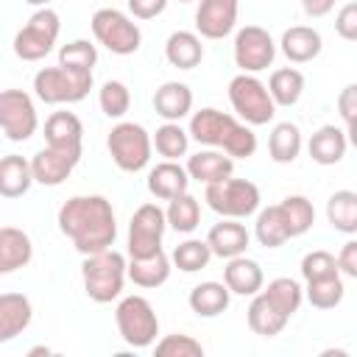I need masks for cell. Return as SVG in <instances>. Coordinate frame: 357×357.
I'll list each match as a JSON object with an SVG mask.
<instances>
[{
    "mask_svg": "<svg viewBox=\"0 0 357 357\" xmlns=\"http://www.w3.org/2000/svg\"><path fill=\"white\" fill-rule=\"evenodd\" d=\"M59 229L78 254H98L114 245L117 220L112 201L103 195H73L59 209Z\"/></svg>",
    "mask_w": 357,
    "mask_h": 357,
    "instance_id": "6da1fadb",
    "label": "cell"
},
{
    "mask_svg": "<svg viewBox=\"0 0 357 357\" xmlns=\"http://www.w3.org/2000/svg\"><path fill=\"white\" fill-rule=\"evenodd\" d=\"M187 134L198 145L218 148V151L229 153L231 159H248L257 151V134L245 123H240L231 114L212 109V106H206L190 117Z\"/></svg>",
    "mask_w": 357,
    "mask_h": 357,
    "instance_id": "7a4b0ae2",
    "label": "cell"
},
{
    "mask_svg": "<svg viewBox=\"0 0 357 357\" xmlns=\"http://www.w3.org/2000/svg\"><path fill=\"white\" fill-rule=\"evenodd\" d=\"M84 290L92 301L109 304L123 293L126 282V257L114 248H103L98 254H86L81 265Z\"/></svg>",
    "mask_w": 357,
    "mask_h": 357,
    "instance_id": "3957f363",
    "label": "cell"
},
{
    "mask_svg": "<svg viewBox=\"0 0 357 357\" xmlns=\"http://www.w3.org/2000/svg\"><path fill=\"white\" fill-rule=\"evenodd\" d=\"M92 89V73L70 70V67H42L33 75V92L45 103H78Z\"/></svg>",
    "mask_w": 357,
    "mask_h": 357,
    "instance_id": "277c9868",
    "label": "cell"
},
{
    "mask_svg": "<svg viewBox=\"0 0 357 357\" xmlns=\"http://www.w3.org/2000/svg\"><path fill=\"white\" fill-rule=\"evenodd\" d=\"M204 201L209 204L212 212L223 215V218H248L259 209V187L248 178H220V181H212L206 184V192H204Z\"/></svg>",
    "mask_w": 357,
    "mask_h": 357,
    "instance_id": "5b68a950",
    "label": "cell"
},
{
    "mask_svg": "<svg viewBox=\"0 0 357 357\" xmlns=\"http://www.w3.org/2000/svg\"><path fill=\"white\" fill-rule=\"evenodd\" d=\"M114 324L120 337L131 349H148L159 335V318L145 296H126L114 310Z\"/></svg>",
    "mask_w": 357,
    "mask_h": 357,
    "instance_id": "8992f818",
    "label": "cell"
},
{
    "mask_svg": "<svg viewBox=\"0 0 357 357\" xmlns=\"http://www.w3.org/2000/svg\"><path fill=\"white\" fill-rule=\"evenodd\" d=\"M229 100L248 126H268L276 114V103L271 100L268 86L254 73H240L229 81Z\"/></svg>",
    "mask_w": 357,
    "mask_h": 357,
    "instance_id": "52a82bcc",
    "label": "cell"
},
{
    "mask_svg": "<svg viewBox=\"0 0 357 357\" xmlns=\"http://www.w3.org/2000/svg\"><path fill=\"white\" fill-rule=\"evenodd\" d=\"M106 148L112 162L123 173H139L142 167H148L153 151L151 134L139 123H117L106 137Z\"/></svg>",
    "mask_w": 357,
    "mask_h": 357,
    "instance_id": "ba28073f",
    "label": "cell"
},
{
    "mask_svg": "<svg viewBox=\"0 0 357 357\" xmlns=\"http://www.w3.org/2000/svg\"><path fill=\"white\" fill-rule=\"evenodd\" d=\"M59 31H61V22H59V14L47 6L36 8L31 14V20L14 33V53L17 59L22 61H39L45 59L56 39H59Z\"/></svg>",
    "mask_w": 357,
    "mask_h": 357,
    "instance_id": "9c48e42d",
    "label": "cell"
},
{
    "mask_svg": "<svg viewBox=\"0 0 357 357\" xmlns=\"http://www.w3.org/2000/svg\"><path fill=\"white\" fill-rule=\"evenodd\" d=\"M92 33H95V39L106 47V50H112L114 56H131V53H137L139 50V45H142V31H139V25L128 17V14H123V11H117V8H98L95 14H92Z\"/></svg>",
    "mask_w": 357,
    "mask_h": 357,
    "instance_id": "30bf717a",
    "label": "cell"
},
{
    "mask_svg": "<svg viewBox=\"0 0 357 357\" xmlns=\"http://www.w3.org/2000/svg\"><path fill=\"white\" fill-rule=\"evenodd\" d=\"M39 117L36 106L28 92L22 89H3L0 92V131L11 142H25L36 134Z\"/></svg>",
    "mask_w": 357,
    "mask_h": 357,
    "instance_id": "8fae6325",
    "label": "cell"
},
{
    "mask_svg": "<svg viewBox=\"0 0 357 357\" xmlns=\"http://www.w3.org/2000/svg\"><path fill=\"white\" fill-rule=\"evenodd\" d=\"M167 220L159 204H142L128 223V257H148L162 251Z\"/></svg>",
    "mask_w": 357,
    "mask_h": 357,
    "instance_id": "7c38bea8",
    "label": "cell"
},
{
    "mask_svg": "<svg viewBox=\"0 0 357 357\" xmlns=\"http://www.w3.org/2000/svg\"><path fill=\"white\" fill-rule=\"evenodd\" d=\"M276 59V42L271 33L259 25H245L234 36V64L243 73H259L268 70Z\"/></svg>",
    "mask_w": 357,
    "mask_h": 357,
    "instance_id": "4fadbf2b",
    "label": "cell"
},
{
    "mask_svg": "<svg viewBox=\"0 0 357 357\" xmlns=\"http://www.w3.org/2000/svg\"><path fill=\"white\" fill-rule=\"evenodd\" d=\"M240 0H198L195 31L204 39H223L234 31Z\"/></svg>",
    "mask_w": 357,
    "mask_h": 357,
    "instance_id": "5bb4252c",
    "label": "cell"
},
{
    "mask_svg": "<svg viewBox=\"0 0 357 357\" xmlns=\"http://www.w3.org/2000/svg\"><path fill=\"white\" fill-rule=\"evenodd\" d=\"M78 162H81V153H67V151L45 145L42 151L33 153L31 173H33V181L42 184V187H59L75 170Z\"/></svg>",
    "mask_w": 357,
    "mask_h": 357,
    "instance_id": "9a60e30c",
    "label": "cell"
},
{
    "mask_svg": "<svg viewBox=\"0 0 357 357\" xmlns=\"http://www.w3.org/2000/svg\"><path fill=\"white\" fill-rule=\"evenodd\" d=\"M45 142L67 153H81V142H84L81 117L73 112H53L45 120Z\"/></svg>",
    "mask_w": 357,
    "mask_h": 357,
    "instance_id": "2e32d148",
    "label": "cell"
},
{
    "mask_svg": "<svg viewBox=\"0 0 357 357\" xmlns=\"http://www.w3.org/2000/svg\"><path fill=\"white\" fill-rule=\"evenodd\" d=\"M251 243V234L243 223H237L234 218H226L220 223H215L206 234V245L212 251V257H220V259H231V257H240L245 254Z\"/></svg>",
    "mask_w": 357,
    "mask_h": 357,
    "instance_id": "e0dca14e",
    "label": "cell"
},
{
    "mask_svg": "<svg viewBox=\"0 0 357 357\" xmlns=\"http://www.w3.org/2000/svg\"><path fill=\"white\" fill-rule=\"evenodd\" d=\"M33 318L31 298L22 293H0V343L14 340L28 329Z\"/></svg>",
    "mask_w": 357,
    "mask_h": 357,
    "instance_id": "ac0fdd59",
    "label": "cell"
},
{
    "mask_svg": "<svg viewBox=\"0 0 357 357\" xmlns=\"http://www.w3.org/2000/svg\"><path fill=\"white\" fill-rule=\"evenodd\" d=\"M223 284L229 287V293H237V296H254L262 290L265 284V276H262V268L259 262L248 259V257H231L223 268Z\"/></svg>",
    "mask_w": 357,
    "mask_h": 357,
    "instance_id": "d6986e66",
    "label": "cell"
},
{
    "mask_svg": "<svg viewBox=\"0 0 357 357\" xmlns=\"http://www.w3.org/2000/svg\"><path fill=\"white\" fill-rule=\"evenodd\" d=\"M153 109L167 123H178L192 109V89L187 84H181V81H165L153 92Z\"/></svg>",
    "mask_w": 357,
    "mask_h": 357,
    "instance_id": "ffe728a7",
    "label": "cell"
},
{
    "mask_svg": "<svg viewBox=\"0 0 357 357\" xmlns=\"http://www.w3.org/2000/svg\"><path fill=\"white\" fill-rule=\"evenodd\" d=\"M187 187H190V176H187V170H184L178 162H173V159L159 162V165L148 173V192H151L153 198L170 201V198L181 195V192H187Z\"/></svg>",
    "mask_w": 357,
    "mask_h": 357,
    "instance_id": "44dd1931",
    "label": "cell"
},
{
    "mask_svg": "<svg viewBox=\"0 0 357 357\" xmlns=\"http://www.w3.org/2000/svg\"><path fill=\"white\" fill-rule=\"evenodd\" d=\"M31 257H33L31 237L17 226H3L0 229V273H14L25 268Z\"/></svg>",
    "mask_w": 357,
    "mask_h": 357,
    "instance_id": "7402d4cb",
    "label": "cell"
},
{
    "mask_svg": "<svg viewBox=\"0 0 357 357\" xmlns=\"http://www.w3.org/2000/svg\"><path fill=\"white\" fill-rule=\"evenodd\" d=\"M184 170H187L190 178H195V181H201V184H212V181H220V178L231 176L234 159H231L229 153H223V151L209 148V151L192 153V156L187 159V167H184Z\"/></svg>",
    "mask_w": 357,
    "mask_h": 357,
    "instance_id": "603a6c76",
    "label": "cell"
},
{
    "mask_svg": "<svg viewBox=\"0 0 357 357\" xmlns=\"http://www.w3.org/2000/svg\"><path fill=\"white\" fill-rule=\"evenodd\" d=\"M126 276L137 287H159L170 279V257L165 251H156L148 257H131L126 262Z\"/></svg>",
    "mask_w": 357,
    "mask_h": 357,
    "instance_id": "cb8c5ba5",
    "label": "cell"
},
{
    "mask_svg": "<svg viewBox=\"0 0 357 357\" xmlns=\"http://www.w3.org/2000/svg\"><path fill=\"white\" fill-rule=\"evenodd\" d=\"M310 156H312V162H318V165H337L343 156H346V148H349V134L343 131V128H337V126H321L312 137H310Z\"/></svg>",
    "mask_w": 357,
    "mask_h": 357,
    "instance_id": "d4e9b609",
    "label": "cell"
},
{
    "mask_svg": "<svg viewBox=\"0 0 357 357\" xmlns=\"http://www.w3.org/2000/svg\"><path fill=\"white\" fill-rule=\"evenodd\" d=\"M282 53L293 61V64H304V61H312L321 47H324V39L315 28L310 25H293L282 33Z\"/></svg>",
    "mask_w": 357,
    "mask_h": 357,
    "instance_id": "484cf974",
    "label": "cell"
},
{
    "mask_svg": "<svg viewBox=\"0 0 357 357\" xmlns=\"http://www.w3.org/2000/svg\"><path fill=\"white\" fill-rule=\"evenodd\" d=\"M229 301H231V293L223 282H201L187 296V304L198 318H215V315L226 312Z\"/></svg>",
    "mask_w": 357,
    "mask_h": 357,
    "instance_id": "4316f807",
    "label": "cell"
},
{
    "mask_svg": "<svg viewBox=\"0 0 357 357\" xmlns=\"http://www.w3.org/2000/svg\"><path fill=\"white\" fill-rule=\"evenodd\" d=\"M165 59L178 70H192L204 59L201 36L192 31H173L165 42Z\"/></svg>",
    "mask_w": 357,
    "mask_h": 357,
    "instance_id": "83f0119b",
    "label": "cell"
},
{
    "mask_svg": "<svg viewBox=\"0 0 357 357\" xmlns=\"http://www.w3.org/2000/svg\"><path fill=\"white\" fill-rule=\"evenodd\" d=\"M33 173L31 162L20 153H8L0 159V195L3 198H20L31 190Z\"/></svg>",
    "mask_w": 357,
    "mask_h": 357,
    "instance_id": "f1b7e54d",
    "label": "cell"
},
{
    "mask_svg": "<svg viewBox=\"0 0 357 357\" xmlns=\"http://www.w3.org/2000/svg\"><path fill=\"white\" fill-rule=\"evenodd\" d=\"M245 318H248L251 332H257V335H262V337H273V335H279V332L287 326V321H290L287 315H282V312L268 301L265 293H254Z\"/></svg>",
    "mask_w": 357,
    "mask_h": 357,
    "instance_id": "f546056e",
    "label": "cell"
},
{
    "mask_svg": "<svg viewBox=\"0 0 357 357\" xmlns=\"http://www.w3.org/2000/svg\"><path fill=\"white\" fill-rule=\"evenodd\" d=\"M268 153L276 165H290L296 162V156L301 153V131L296 123L284 120V123H276L273 131H271V139H268Z\"/></svg>",
    "mask_w": 357,
    "mask_h": 357,
    "instance_id": "4dcf8cb0",
    "label": "cell"
},
{
    "mask_svg": "<svg viewBox=\"0 0 357 357\" xmlns=\"http://www.w3.org/2000/svg\"><path fill=\"white\" fill-rule=\"evenodd\" d=\"M304 92V75L301 70L296 67H282V70H273L271 73V81H268V95L276 106H296L298 98Z\"/></svg>",
    "mask_w": 357,
    "mask_h": 357,
    "instance_id": "1f68e13d",
    "label": "cell"
},
{
    "mask_svg": "<svg viewBox=\"0 0 357 357\" xmlns=\"http://www.w3.org/2000/svg\"><path fill=\"white\" fill-rule=\"evenodd\" d=\"M326 218L337 231L354 234L357 231V192L354 190L332 192L326 201Z\"/></svg>",
    "mask_w": 357,
    "mask_h": 357,
    "instance_id": "d6a6232c",
    "label": "cell"
},
{
    "mask_svg": "<svg viewBox=\"0 0 357 357\" xmlns=\"http://www.w3.org/2000/svg\"><path fill=\"white\" fill-rule=\"evenodd\" d=\"M165 220H167V226H173L181 234L195 231L198 223H201V204H198V198H192L190 192H181V195L170 198V204L165 209Z\"/></svg>",
    "mask_w": 357,
    "mask_h": 357,
    "instance_id": "836d02e7",
    "label": "cell"
},
{
    "mask_svg": "<svg viewBox=\"0 0 357 357\" xmlns=\"http://www.w3.org/2000/svg\"><path fill=\"white\" fill-rule=\"evenodd\" d=\"M279 212L284 218V226L290 231V237H301L312 229L315 223V206L310 198L304 195H287L282 204H279Z\"/></svg>",
    "mask_w": 357,
    "mask_h": 357,
    "instance_id": "e575fe53",
    "label": "cell"
},
{
    "mask_svg": "<svg viewBox=\"0 0 357 357\" xmlns=\"http://www.w3.org/2000/svg\"><path fill=\"white\" fill-rule=\"evenodd\" d=\"M254 237H257L259 245H265V248H279L282 243L290 240V231H287V226H284V218H282V212H279V204H273V206H268V209H262V212L257 215Z\"/></svg>",
    "mask_w": 357,
    "mask_h": 357,
    "instance_id": "d590c367",
    "label": "cell"
},
{
    "mask_svg": "<svg viewBox=\"0 0 357 357\" xmlns=\"http://www.w3.org/2000/svg\"><path fill=\"white\" fill-rule=\"evenodd\" d=\"M265 296H268V301L282 312V315H293V312H298V307H301V301H304V290H301V284L296 282V279H290V276H279V279H273V282H268V287L262 290Z\"/></svg>",
    "mask_w": 357,
    "mask_h": 357,
    "instance_id": "8d00e7d4",
    "label": "cell"
},
{
    "mask_svg": "<svg viewBox=\"0 0 357 357\" xmlns=\"http://www.w3.org/2000/svg\"><path fill=\"white\" fill-rule=\"evenodd\" d=\"M307 301L315 307V310H332L343 301L346 296V284L340 279V273L335 276H324V279H312L307 282V290H304Z\"/></svg>",
    "mask_w": 357,
    "mask_h": 357,
    "instance_id": "74e56055",
    "label": "cell"
},
{
    "mask_svg": "<svg viewBox=\"0 0 357 357\" xmlns=\"http://www.w3.org/2000/svg\"><path fill=\"white\" fill-rule=\"evenodd\" d=\"M151 145L156 148L159 156L176 162L178 156L187 153V148H190V134H187L178 123H167V120H165V126H159L156 134L151 137Z\"/></svg>",
    "mask_w": 357,
    "mask_h": 357,
    "instance_id": "f35d334b",
    "label": "cell"
},
{
    "mask_svg": "<svg viewBox=\"0 0 357 357\" xmlns=\"http://www.w3.org/2000/svg\"><path fill=\"white\" fill-rule=\"evenodd\" d=\"M209 259H212V251H209L206 240H184V243H178V245L173 248V254H170V262H173L178 271H184V273H195V271L206 268Z\"/></svg>",
    "mask_w": 357,
    "mask_h": 357,
    "instance_id": "ab89813d",
    "label": "cell"
},
{
    "mask_svg": "<svg viewBox=\"0 0 357 357\" xmlns=\"http://www.w3.org/2000/svg\"><path fill=\"white\" fill-rule=\"evenodd\" d=\"M98 61V47L86 39H75V42H67L61 45L59 50V64L61 67H70V70H81V73H92Z\"/></svg>",
    "mask_w": 357,
    "mask_h": 357,
    "instance_id": "60d3db41",
    "label": "cell"
},
{
    "mask_svg": "<svg viewBox=\"0 0 357 357\" xmlns=\"http://www.w3.org/2000/svg\"><path fill=\"white\" fill-rule=\"evenodd\" d=\"M98 103H100V112L112 120H120L128 106H131V92L123 81H106L98 92Z\"/></svg>",
    "mask_w": 357,
    "mask_h": 357,
    "instance_id": "b9f144b4",
    "label": "cell"
},
{
    "mask_svg": "<svg viewBox=\"0 0 357 357\" xmlns=\"http://www.w3.org/2000/svg\"><path fill=\"white\" fill-rule=\"evenodd\" d=\"M204 354V346L192 337V335H165L159 343H156V357H201Z\"/></svg>",
    "mask_w": 357,
    "mask_h": 357,
    "instance_id": "7bdbcfd3",
    "label": "cell"
},
{
    "mask_svg": "<svg viewBox=\"0 0 357 357\" xmlns=\"http://www.w3.org/2000/svg\"><path fill=\"white\" fill-rule=\"evenodd\" d=\"M335 273H340V271H337V262H335V257L329 251H321L318 248V251L304 254V259H301V276L307 282L324 279V276H335Z\"/></svg>",
    "mask_w": 357,
    "mask_h": 357,
    "instance_id": "ee69618b",
    "label": "cell"
},
{
    "mask_svg": "<svg viewBox=\"0 0 357 357\" xmlns=\"http://www.w3.org/2000/svg\"><path fill=\"white\" fill-rule=\"evenodd\" d=\"M337 109H340V117H343V123H346L343 131L351 137V134H354V112H357V86H354V84H349V86L340 89V95H337Z\"/></svg>",
    "mask_w": 357,
    "mask_h": 357,
    "instance_id": "f6af8a7d",
    "label": "cell"
},
{
    "mask_svg": "<svg viewBox=\"0 0 357 357\" xmlns=\"http://www.w3.org/2000/svg\"><path fill=\"white\" fill-rule=\"evenodd\" d=\"M335 31L346 39V42H354L357 39V3H346L337 17H335Z\"/></svg>",
    "mask_w": 357,
    "mask_h": 357,
    "instance_id": "bcb514c9",
    "label": "cell"
},
{
    "mask_svg": "<svg viewBox=\"0 0 357 357\" xmlns=\"http://www.w3.org/2000/svg\"><path fill=\"white\" fill-rule=\"evenodd\" d=\"M335 262H337L340 273H346L349 279H357V240H346L340 254L335 257Z\"/></svg>",
    "mask_w": 357,
    "mask_h": 357,
    "instance_id": "7dc6e473",
    "label": "cell"
},
{
    "mask_svg": "<svg viewBox=\"0 0 357 357\" xmlns=\"http://www.w3.org/2000/svg\"><path fill=\"white\" fill-rule=\"evenodd\" d=\"M167 8V0H128V11L137 20H153Z\"/></svg>",
    "mask_w": 357,
    "mask_h": 357,
    "instance_id": "c3c4849f",
    "label": "cell"
},
{
    "mask_svg": "<svg viewBox=\"0 0 357 357\" xmlns=\"http://www.w3.org/2000/svg\"><path fill=\"white\" fill-rule=\"evenodd\" d=\"M301 8L307 17H326L335 8V0H301Z\"/></svg>",
    "mask_w": 357,
    "mask_h": 357,
    "instance_id": "681fc988",
    "label": "cell"
},
{
    "mask_svg": "<svg viewBox=\"0 0 357 357\" xmlns=\"http://www.w3.org/2000/svg\"><path fill=\"white\" fill-rule=\"evenodd\" d=\"M28 354H31V357H36V354H50V349H47V346H36V349H31Z\"/></svg>",
    "mask_w": 357,
    "mask_h": 357,
    "instance_id": "f907efd6",
    "label": "cell"
},
{
    "mask_svg": "<svg viewBox=\"0 0 357 357\" xmlns=\"http://www.w3.org/2000/svg\"><path fill=\"white\" fill-rule=\"evenodd\" d=\"M25 3H28V6H36V8H42V6H47L50 0H25Z\"/></svg>",
    "mask_w": 357,
    "mask_h": 357,
    "instance_id": "816d5d0a",
    "label": "cell"
},
{
    "mask_svg": "<svg viewBox=\"0 0 357 357\" xmlns=\"http://www.w3.org/2000/svg\"><path fill=\"white\" fill-rule=\"evenodd\" d=\"M178 3H190V0H178Z\"/></svg>",
    "mask_w": 357,
    "mask_h": 357,
    "instance_id": "f5cc1de1",
    "label": "cell"
}]
</instances>
